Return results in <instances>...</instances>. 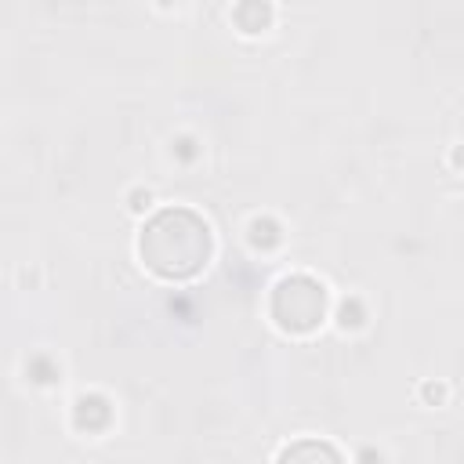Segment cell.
Listing matches in <instances>:
<instances>
[{"label": "cell", "mask_w": 464, "mask_h": 464, "mask_svg": "<svg viewBox=\"0 0 464 464\" xmlns=\"http://www.w3.org/2000/svg\"><path fill=\"white\" fill-rule=\"evenodd\" d=\"M283 464H304V453H301V446H294V450L283 457ZM312 464H337V457H334L326 446H315V442H312Z\"/></svg>", "instance_id": "6da1fadb"}]
</instances>
